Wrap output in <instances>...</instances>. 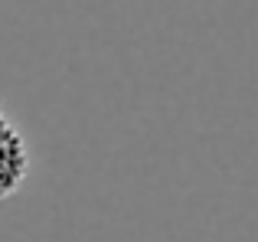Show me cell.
Returning <instances> with one entry per match:
<instances>
[{
	"label": "cell",
	"mask_w": 258,
	"mask_h": 242,
	"mask_svg": "<svg viewBox=\"0 0 258 242\" xmlns=\"http://www.w3.org/2000/svg\"><path fill=\"white\" fill-rule=\"evenodd\" d=\"M26 173H30V151L26 141L17 128L10 125V118L0 108V200L13 197L23 187Z\"/></svg>",
	"instance_id": "1"
}]
</instances>
